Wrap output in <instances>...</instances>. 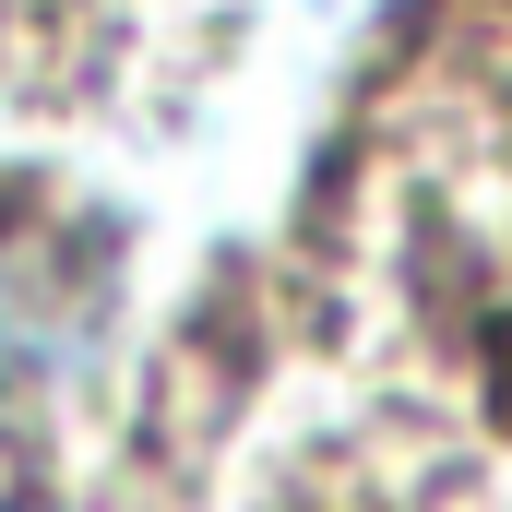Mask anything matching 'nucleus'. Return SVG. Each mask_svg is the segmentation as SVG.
Here are the masks:
<instances>
[{
  "label": "nucleus",
  "mask_w": 512,
  "mask_h": 512,
  "mask_svg": "<svg viewBox=\"0 0 512 512\" xmlns=\"http://www.w3.org/2000/svg\"><path fill=\"white\" fill-rule=\"evenodd\" d=\"M84 370V286L60 262H0V465L48 429Z\"/></svg>",
  "instance_id": "obj_1"
}]
</instances>
